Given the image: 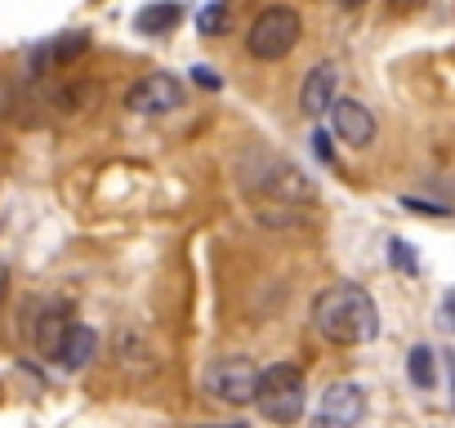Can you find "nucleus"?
Masks as SVG:
<instances>
[{"label":"nucleus","instance_id":"nucleus-8","mask_svg":"<svg viewBox=\"0 0 455 428\" xmlns=\"http://www.w3.org/2000/svg\"><path fill=\"white\" fill-rule=\"evenodd\" d=\"M326 116H331V134H335L339 143H348V147H371V139H375V116H371L366 103H357V99H335Z\"/></svg>","mask_w":455,"mask_h":428},{"label":"nucleus","instance_id":"nucleus-13","mask_svg":"<svg viewBox=\"0 0 455 428\" xmlns=\"http://www.w3.org/2000/svg\"><path fill=\"white\" fill-rule=\"evenodd\" d=\"M406 379H411L419 392L437 388V357H433L428 344H415V348L406 353Z\"/></svg>","mask_w":455,"mask_h":428},{"label":"nucleus","instance_id":"nucleus-21","mask_svg":"<svg viewBox=\"0 0 455 428\" xmlns=\"http://www.w3.org/2000/svg\"><path fill=\"white\" fill-rule=\"evenodd\" d=\"M393 5H415V0H393Z\"/></svg>","mask_w":455,"mask_h":428},{"label":"nucleus","instance_id":"nucleus-14","mask_svg":"<svg viewBox=\"0 0 455 428\" xmlns=\"http://www.w3.org/2000/svg\"><path fill=\"white\" fill-rule=\"evenodd\" d=\"M68 326H72V321H63V313H59V308H50V313L36 321V348H41L45 357H54V353H59V344H63V335H68Z\"/></svg>","mask_w":455,"mask_h":428},{"label":"nucleus","instance_id":"nucleus-9","mask_svg":"<svg viewBox=\"0 0 455 428\" xmlns=\"http://www.w3.org/2000/svg\"><path fill=\"white\" fill-rule=\"evenodd\" d=\"M335 85H339V67H335V63L308 67V76H304V85H299V112L313 116V121L326 116L331 103H335Z\"/></svg>","mask_w":455,"mask_h":428},{"label":"nucleus","instance_id":"nucleus-7","mask_svg":"<svg viewBox=\"0 0 455 428\" xmlns=\"http://www.w3.org/2000/svg\"><path fill=\"white\" fill-rule=\"evenodd\" d=\"M366 415V392L362 384L353 379H339L322 392V406H317V428H357Z\"/></svg>","mask_w":455,"mask_h":428},{"label":"nucleus","instance_id":"nucleus-18","mask_svg":"<svg viewBox=\"0 0 455 428\" xmlns=\"http://www.w3.org/2000/svg\"><path fill=\"white\" fill-rule=\"evenodd\" d=\"M442 326H451V330H455V290H446V295H442Z\"/></svg>","mask_w":455,"mask_h":428},{"label":"nucleus","instance_id":"nucleus-15","mask_svg":"<svg viewBox=\"0 0 455 428\" xmlns=\"http://www.w3.org/2000/svg\"><path fill=\"white\" fill-rule=\"evenodd\" d=\"M228 28V0H210V5L196 14V32L201 36H223Z\"/></svg>","mask_w":455,"mask_h":428},{"label":"nucleus","instance_id":"nucleus-5","mask_svg":"<svg viewBox=\"0 0 455 428\" xmlns=\"http://www.w3.org/2000/svg\"><path fill=\"white\" fill-rule=\"evenodd\" d=\"M205 392H214L228 406H246L259 392V366L251 357H214L205 366Z\"/></svg>","mask_w":455,"mask_h":428},{"label":"nucleus","instance_id":"nucleus-20","mask_svg":"<svg viewBox=\"0 0 455 428\" xmlns=\"http://www.w3.org/2000/svg\"><path fill=\"white\" fill-rule=\"evenodd\" d=\"M339 10H357V5H366V0H335Z\"/></svg>","mask_w":455,"mask_h":428},{"label":"nucleus","instance_id":"nucleus-11","mask_svg":"<svg viewBox=\"0 0 455 428\" xmlns=\"http://www.w3.org/2000/svg\"><path fill=\"white\" fill-rule=\"evenodd\" d=\"M94 353H99V335H94L90 326L72 321L68 335H63V344H59V353H54V361H59L63 370H85V366L94 361Z\"/></svg>","mask_w":455,"mask_h":428},{"label":"nucleus","instance_id":"nucleus-12","mask_svg":"<svg viewBox=\"0 0 455 428\" xmlns=\"http://www.w3.org/2000/svg\"><path fill=\"white\" fill-rule=\"evenodd\" d=\"M179 23H183V5H179V0H152V5H143L134 14V32L139 36H170Z\"/></svg>","mask_w":455,"mask_h":428},{"label":"nucleus","instance_id":"nucleus-17","mask_svg":"<svg viewBox=\"0 0 455 428\" xmlns=\"http://www.w3.org/2000/svg\"><path fill=\"white\" fill-rule=\"evenodd\" d=\"M192 81H196V85H205V90H219V76H214V67H192Z\"/></svg>","mask_w":455,"mask_h":428},{"label":"nucleus","instance_id":"nucleus-2","mask_svg":"<svg viewBox=\"0 0 455 428\" xmlns=\"http://www.w3.org/2000/svg\"><path fill=\"white\" fill-rule=\"evenodd\" d=\"M255 406L268 424H299L304 406H308V384H304V370L291 366V361H277L268 370H259V392H255Z\"/></svg>","mask_w":455,"mask_h":428},{"label":"nucleus","instance_id":"nucleus-4","mask_svg":"<svg viewBox=\"0 0 455 428\" xmlns=\"http://www.w3.org/2000/svg\"><path fill=\"white\" fill-rule=\"evenodd\" d=\"M246 187L259 196H277V201H313V183L291 165V161H273V156H255L246 161Z\"/></svg>","mask_w":455,"mask_h":428},{"label":"nucleus","instance_id":"nucleus-6","mask_svg":"<svg viewBox=\"0 0 455 428\" xmlns=\"http://www.w3.org/2000/svg\"><path fill=\"white\" fill-rule=\"evenodd\" d=\"M125 107L139 112V116H165V112L183 107V81L170 76V72H148L143 81L130 85Z\"/></svg>","mask_w":455,"mask_h":428},{"label":"nucleus","instance_id":"nucleus-19","mask_svg":"<svg viewBox=\"0 0 455 428\" xmlns=\"http://www.w3.org/2000/svg\"><path fill=\"white\" fill-rule=\"evenodd\" d=\"M201 428H251L246 419H228V424H201Z\"/></svg>","mask_w":455,"mask_h":428},{"label":"nucleus","instance_id":"nucleus-1","mask_svg":"<svg viewBox=\"0 0 455 428\" xmlns=\"http://www.w3.org/2000/svg\"><path fill=\"white\" fill-rule=\"evenodd\" d=\"M313 326L322 339H331L339 348H357V344H371L379 335V308L362 286L344 281V286H331L313 299Z\"/></svg>","mask_w":455,"mask_h":428},{"label":"nucleus","instance_id":"nucleus-10","mask_svg":"<svg viewBox=\"0 0 455 428\" xmlns=\"http://www.w3.org/2000/svg\"><path fill=\"white\" fill-rule=\"evenodd\" d=\"M85 50H90V32H63V36H54L50 45L32 50V72L41 76V72H50V67H68V63H76Z\"/></svg>","mask_w":455,"mask_h":428},{"label":"nucleus","instance_id":"nucleus-3","mask_svg":"<svg viewBox=\"0 0 455 428\" xmlns=\"http://www.w3.org/2000/svg\"><path fill=\"white\" fill-rule=\"evenodd\" d=\"M304 36V19L291 5H268L246 32V54L259 63H282Z\"/></svg>","mask_w":455,"mask_h":428},{"label":"nucleus","instance_id":"nucleus-16","mask_svg":"<svg viewBox=\"0 0 455 428\" xmlns=\"http://www.w3.org/2000/svg\"><path fill=\"white\" fill-rule=\"evenodd\" d=\"M388 255H393V264H397L402 273H415V268H419V264H415V255H411V246H406V242H397V237L388 242Z\"/></svg>","mask_w":455,"mask_h":428}]
</instances>
